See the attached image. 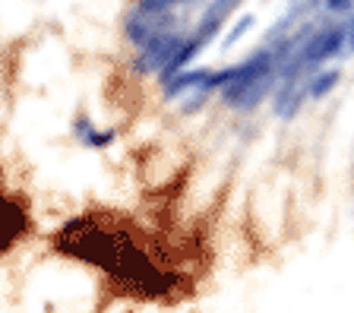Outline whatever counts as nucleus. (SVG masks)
<instances>
[{
    "label": "nucleus",
    "instance_id": "obj_1",
    "mask_svg": "<svg viewBox=\"0 0 354 313\" xmlns=\"http://www.w3.org/2000/svg\"><path fill=\"white\" fill-rule=\"evenodd\" d=\"M275 79H279V64H275L272 48H259L257 54H250L234 67L212 73V86L221 89V102L234 111L257 108L275 89Z\"/></svg>",
    "mask_w": 354,
    "mask_h": 313
},
{
    "label": "nucleus",
    "instance_id": "obj_2",
    "mask_svg": "<svg viewBox=\"0 0 354 313\" xmlns=\"http://www.w3.org/2000/svg\"><path fill=\"white\" fill-rule=\"evenodd\" d=\"M174 29H177V16L174 13H158V10L133 7L124 19V32L136 48L149 45V41L168 35V32H174Z\"/></svg>",
    "mask_w": 354,
    "mask_h": 313
},
{
    "label": "nucleus",
    "instance_id": "obj_3",
    "mask_svg": "<svg viewBox=\"0 0 354 313\" xmlns=\"http://www.w3.org/2000/svg\"><path fill=\"white\" fill-rule=\"evenodd\" d=\"M184 41H187V35L180 29H174V32H168V35L142 45L140 54H136V70H140L142 76H162L165 67L174 60V54L184 48Z\"/></svg>",
    "mask_w": 354,
    "mask_h": 313
},
{
    "label": "nucleus",
    "instance_id": "obj_4",
    "mask_svg": "<svg viewBox=\"0 0 354 313\" xmlns=\"http://www.w3.org/2000/svg\"><path fill=\"white\" fill-rule=\"evenodd\" d=\"M307 79L310 76H279L275 79V98H272L275 117L291 120L301 111V104L307 102Z\"/></svg>",
    "mask_w": 354,
    "mask_h": 313
},
{
    "label": "nucleus",
    "instance_id": "obj_5",
    "mask_svg": "<svg viewBox=\"0 0 354 313\" xmlns=\"http://www.w3.org/2000/svg\"><path fill=\"white\" fill-rule=\"evenodd\" d=\"M241 3H243V0H209L206 7H203V16H199L196 29H193V38L206 48L209 41H212V38L221 32V26H228L231 13H234Z\"/></svg>",
    "mask_w": 354,
    "mask_h": 313
},
{
    "label": "nucleus",
    "instance_id": "obj_6",
    "mask_svg": "<svg viewBox=\"0 0 354 313\" xmlns=\"http://www.w3.org/2000/svg\"><path fill=\"white\" fill-rule=\"evenodd\" d=\"M199 86H212V70H180V73H174L168 82H165V98L174 102V98L199 89Z\"/></svg>",
    "mask_w": 354,
    "mask_h": 313
},
{
    "label": "nucleus",
    "instance_id": "obj_7",
    "mask_svg": "<svg viewBox=\"0 0 354 313\" xmlns=\"http://www.w3.org/2000/svg\"><path fill=\"white\" fill-rule=\"evenodd\" d=\"M339 70H313V73H310V79H307V98L310 102H319V98H326L329 95L332 89H335V86H339Z\"/></svg>",
    "mask_w": 354,
    "mask_h": 313
},
{
    "label": "nucleus",
    "instance_id": "obj_8",
    "mask_svg": "<svg viewBox=\"0 0 354 313\" xmlns=\"http://www.w3.org/2000/svg\"><path fill=\"white\" fill-rule=\"evenodd\" d=\"M76 133H80V140L86 142V146H92V149H102V146H108L114 136L111 133H102L98 127H92L88 120H76Z\"/></svg>",
    "mask_w": 354,
    "mask_h": 313
},
{
    "label": "nucleus",
    "instance_id": "obj_9",
    "mask_svg": "<svg viewBox=\"0 0 354 313\" xmlns=\"http://www.w3.org/2000/svg\"><path fill=\"white\" fill-rule=\"evenodd\" d=\"M253 26H257V16H253V13H243L241 19H234V26H231L228 32H225V38H221V45H225V48H234L237 41H241V38L253 29Z\"/></svg>",
    "mask_w": 354,
    "mask_h": 313
},
{
    "label": "nucleus",
    "instance_id": "obj_10",
    "mask_svg": "<svg viewBox=\"0 0 354 313\" xmlns=\"http://www.w3.org/2000/svg\"><path fill=\"white\" fill-rule=\"evenodd\" d=\"M323 13H335V16H345L354 10V0H319Z\"/></svg>",
    "mask_w": 354,
    "mask_h": 313
},
{
    "label": "nucleus",
    "instance_id": "obj_11",
    "mask_svg": "<svg viewBox=\"0 0 354 313\" xmlns=\"http://www.w3.org/2000/svg\"><path fill=\"white\" fill-rule=\"evenodd\" d=\"M177 3H184V0H136V7H142V10H158V13H171Z\"/></svg>",
    "mask_w": 354,
    "mask_h": 313
},
{
    "label": "nucleus",
    "instance_id": "obj_12",
    "mask_svg": "<svg viewBox=\"0 0 354 313\" xmlns=\"http://www.w3.org/2000/svg\"><path fill=\"white\" fill-rule=\"evenodd\" d=\"M345 32H348V45H351V51H354V16H351V23H345Z\"/></svg>",
    "mask_w": 354,
    "mask_h": 313
},
{
    "label": "nucleus",
    "instance_id": "obj_13",
    "mask_svg": "<svg viewBox=\"0 0 354 313\" xmlns=\"http://www.w3.org/2000/svg\"><path fill=\"white\" fill-rule=\"evenodd\" d=\"M203 3H209V0H184V7H203Z\"/></svg>",
    "mask_w": 354,
    "mask_h": 313
}]
</instances>
